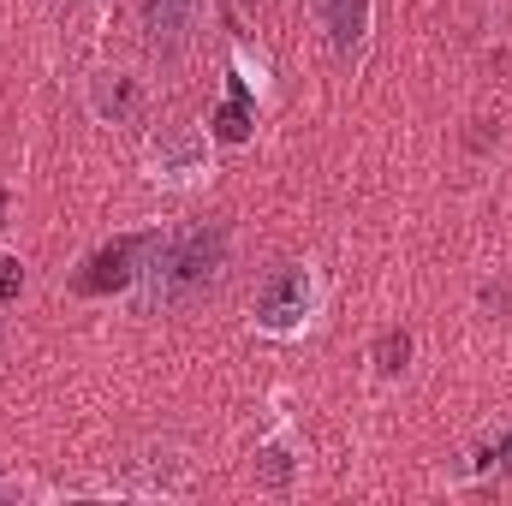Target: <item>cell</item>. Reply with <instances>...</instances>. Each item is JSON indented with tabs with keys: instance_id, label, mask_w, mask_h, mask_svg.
I'll return each mask as SVG.
<instances>
[{
	"instance_id": "1",
	"label": "cell",
	"mask_w": 512,
	"mask_h": 506,
	"mask_svg": "<svg viewBox=\"0 0 512 506\" xmlns=\"http://www.w3.org/2000/svg\"><path fill=\"white\" fill-rule=\"evenodd\" d=\"M233 251V233L227 227H173V233H149L143 262H137V280H131V310L137 316H167V310H185L197 304Z\"/></svg>"
},
{
	"instance_id": "2",
	"label": "cell",
	"mask_w": 512,
	"mask_h": 506,
	"mask_svg": "<svg viewBox=\"0 0 512 506\" xmlns=\"http://www.w3.org/2000/svg\"><path fill=\"white\" fill-rule=\"evenodd\" d=\"M328 322V280L316 262H274L251 292V328L262 340H310Z\"/></svg>"
},
{
	"instance_id": "3",
	"label": "cell",
	"mask_w": 512,
	"mask_h": 506,
	"mask_svg": "<svg viewBox=\"0 0 512 506\" xmlns=\"http://www.w3.org/2000/svg\"><path fill=\"white\" fill-rule=\"evenodd\" d=\"M215 131L191 126V120H179V126H161L149 131V143H143V179L155 185V191H173V197H191V191H209V179H215Z\"/></svg>"
},
{
	"instance_id": "4",
	"label": "cell",
	"mask_w": 512,
	"mask_h": 506,
	"mask_svg": "<svg viewBox=\"0 0 512 506\" xmlns=\"http://www.w3.org/2000/svg\"><path fill=\"white\" fill-rule=\"evenodd\" d=\"M84 108H90V120L96 126H131L137 114H143V78L131 72V66H96L90 78H84Z\"/></svg>"
},
{
	"instance_id": "5",
	"label": "cell",
	"mask_w": 512,
	"mask_h": 506,
	"mask_svg": "<svg viewBox=\"0 0 512 506\" xmlns=\"http://www.w3.org/2000/svg\"><path fill=\"white\" fill-rule=\"evenodd\" d=\"M126 495H143V501H173L191 489V459L179 447H149L131 459V477L120 483Z\"/></svg>"
},
{
	"instance_id": "6",
	"label": "cell",
	"mask_w": 512,
	"mask_h": 506,
	"mask_svg": "<svg viewBox=\"0 0 512 506\" xmlns=\"http://www.w3.org/2000/svg\"><path fill=\"white\" fill-rule=\"evenodd\" d=\"M251 471H256V489H274V495H286L304 477V441L292 435V423H280L268 441H256Z\"/></svg>"
},
{
	"instance_id": "7",
	"label": "cell",
	"mask_w": 512,
	"mask_h": 506,
	"mask_svg": "<svg viewBox=\"0 0 512 506\" xmlns=\"http://www.w3.org/2000/svg\"><path fill=\"white\" fill-rule=\"evenodd\" d=\"M310 12H316L328 48H334L340 60L364 54V42H370V0H310Z\"/></svg>"
},
{
	"instance_id": "8",
	"label": "cell",
	"mask_w": 512,
	"mask_h": 506,
	"mask_svg": "<svg viewBox=\"0 0 512 506\" xmlns=\"http://www.w3.org/2000/svg\"><path fill=\"white\" fill-rule=\"evenodd\" d=\"M209 18V0H143V30L155 42H191Z\"/></svg>"
},
{
	"instance_id": "9",
	"label": "cell",
	"mask_w": 512,
	"mask_h": 506,
	"mask_svg": "<svg viewBox=\"0 0 512 506\" xmlns=\"http://www.w3.org/2000/svg\"><path fill=\"white\" fill-rule=\"evenodd\" d=\"M370 364H376L382 381L405 376V364H411V334H405V328H387L382 340H376V352H370Z\"/></svg>"
},
{
	"instance_id": "10",
	"label": "cell",
	"mask_w": 512,
	"mask_h": 506,
	"mask_svg": "<svg viewBox=\"0 0 512 506\" xmlns=\"http://www.w3.org/2000/svg\"><path fill=\"white\" fill-rule=\"evenodd\" d=\"M18 298H24V262L12 251H0V310L18 304Z\"/></svg>"
},
{
	"instance_id": "11",
	"label": "cell",
	"mask_w": 512,
	"mask_h": 506,
	"mask_svg": "<svg viewBox=\"0 0 512 506\" xmlns=\"http://www.w3.org/2000/svg\"><path fill=\"white\" fill-rule=\"evenodd\" d=\"M6 215H12V185L0 179V233H6Z\"/></svg>"
},
{
	"instance_id": "12",
	"label": "cell",
	"mask_w": 512,
	"mask_h": 506,
	"mask_svg": "<svg viewBox=\"0 0 512 506\" xmlns=\"http://www.w3.org/2000/svg\"><path fill=\"white\" fill-rule=\"evenodd\" d=\"M24 495H30L24 483H0V501H24Z\"/></svg>"
}]
</instances>
